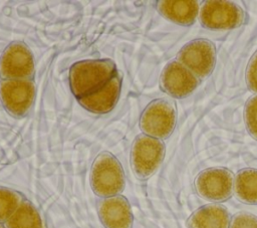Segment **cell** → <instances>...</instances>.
I'll use <instances>...</instances> for the list:
<instances>
[{
    "mask_svg": "<svg viewBox=\"0 0 257 228\" xmlns=\"http://www.w3.org/2000/svg\"><path fill=\"white\" fill-rule=\"evenodd\" d=\"M117 72L110 59H88L75 62L69 69V85L79 99L105 85Z\"/></svg>",
    "mask_w": 257,
    "mask_h": 228,
    "instance_id": "obj_1",
    "label": "cell"
},
{
    "mask_svg": "<svg viewBox=\"0 0 257 228\" xmlns=\"http://www.w3.org/2000/svg\"><path fill=\"white\" fill-rule=\"evenodd\" d=\"M245 79L247 87L252 92L257 93V50L252 55L247 64Z\"/></svg>",
    "mask_w": 257,
    "mask_h": 228,
    "instance_id": "obj_20",
    "label": "cell"
},
{
    "mask_svg": "<svg viewBox=\"0 0 257 228\" xmlns=\"http://www.w3.org/2000/svg\"><path fill=\"white\" fill-rule=\"evenodd\" d=\"M35 71L34 57L21 41L10 43L0 57V77L6 79H32Z\"/></svg>",
    "mask_w": 257,
    "mask_h": 228,
    "instance_id": "obj_7",
    "label": "cell"
},
{
    "mask_svg": "<svg viewBox=\"0 0 257 228\" xmlns=\"http://www.w3.org/2000/svg\"><path fill=\"white\" fill-rule=\"evenodd\" d=\"M120 89L121 76L116 72L105 85L77 100L90 112L106 113L115 106L120 95Z\"/></svg>",
    "mask_w": 257,
    "mask_h": 228,
    "instance_id": "obj_12",
    "label": "cell"
},
{
    "mask_svg": "<svg viewBox=\"0 0 257 228\" xmlns=\"http://www.w3.org/2000/svg\"><path fill=\"white\" fill-rule=\"evenodd\" d=\"M200 79L178 60L170 61L160 75L163 91L175 98L189 96L199 85Z\"/></svg>",
    "mask_w": 257,
    "mask_h": 228,
    "instance_id": "obj_10",
    "label": "cell"
},
{
    "mask_svg": "<svg viewBox=\"0 0 257 228\" xmlns=\"http://www.w3.org/2000/svg\"><path fill=\"white\" fill-rule=\"evenodd\" d=\"M24 200L19 192L0 187V223H5Z\"/></svg>",
    "mask_w": 257,
    "mask_h": 228,
    "instance_id": "obj_17",
    "label": "cell"
},
{
    "mask_svg": "<svg viewBox=\"0 0 257 228\" xmlns=\"http://www.w3.org/2000/svg\"><path fill=\"white\" fill-rule=\"evenodd\" d=\"M195 188L202 198L212 202H223L233 194L234 176L225 168H209L197 176Z\"/></svg>",
    "mask_w": 257,
    "mask_h": 228,
    "instance_id": "obj_9",
    "label": "cell"
},
{
    "mask_svg": "<svg viewBox=\"0 0 257 228\" xmlns=\"http://www.w3.org/2000/svg\"><path fill=\"white\" fill-rule=\"evenodd\" d=\"M177 60L193 72L199 79H204L212 73L215 67V44L204 38L189 41L180 49Z\"/></svg>",
    "mask_w": 257,
    "mask_h": 228,
    "instance_id": "obj_6",
    "label": "cell"
},
{
    "mask_svg": "<svg viewBox=\"0 0 257 228\" xmlns=\"http://www.w3.org/2000/svg\"><path fill=\"white\" fill-rule=\"evenodd\" d=\"M97 211L105 228H133L132 208L127 199L121 195L102 198L98 202Z\"/></svg>",
    "mask_w": 257,
    "mask_h": 228,
    "instance_id": "obj_11",
    "label": "cell"
},
{
    "mask_svg": "<svg viewBox=\"0 0 257 228\" xmlns=\"http://www.w3.org/2000/svg\"><path fill=\"white\" fill-rule=\"evenodd\" d=\"M177 121V111L174 102L165 98L151 101L140 118V129L152 138L164 140L171 136Z\"/></svg>",
    "mask_w": 257,
    "mask_h": 228,
    "instance_id": "obj_3",
    "label": "cell"
},
{
    "mask_svg": "<svg viewBox=\"0 0 257 228\" xmlns=\"http://www.w3.org/2000/svg\"><path fill=\"white\" fill-rule=\"evenodd\" d=\"M0 228H6V227H4V226H3V225L0 223Z\"/></svg>",
    "mask_w": 257,
    "mask_h": 228,
    "instance_id": "obj_21",
    "label": "cell"
},
{
    "mask_svg": "<svg viewBox=\"0 0 257 228\" xmlns=\"http://www.w3.org/2000/svg\"><path fill=\"white\" fill-rule=\"evenodd\" d=\"M157 9L168 20L183 26L194 24L199 14L198 2L193 0L158 1Z\"/></svg>",
    "mask_w": 257,
    "mask_h": 228,
    "instance_id": "obj_13",
    "label": "cell"
},
{
    "mask_svg": "<svg viewBox=\"0 0 257 228\" xmlns=\"http://www.w3.org/2000/svg\"><path fill=\"white\" fill-rule=\"evenodd\" d=\"M36 94L32 79H6L0 81V99L5 109L16 118L30 110Z\"/></svg>",
    "mask_w": 257,
    "mask_h": 228,
    "instance_id": "obj_8",
    "label": "cell"
},
{
    "mask_svg": "<svg viewBox=\"0 0 257 228\" xmlns=\"http://www.w3.org/2000/svg\"><path fill=\"white\" fill-rule=\"evenodd\" d=\"M164 157L165 145L161 140L140 135L132 146L131 166L139 179L146 180L159 169Z\"/></svg>",
    "mask_w": 257,
    "mask_h": 228,
    "instance_id": "obj_4",
    "label": "cell"
},
{
    "mask_svg": "<svg viewBox=\"0 0 257 228\" xmlns=\"http://www.w3.org/2000/svg\"><path fill=\"white\" fill-rule=\"evenodd\" d=\"M234 193L238 200L250 205H257V169L246 168L234 178Z\"/></svg>",
    "mask_w": 257,
    "mask_h": 228,
    "instance_id": "obj_16",
    "label": "cell"
},
{
    "mask_svg": "<svg viewBox=\"0 0 257 228\" xmlns=\"http://www.w3.org/2000/svg\"><path fill=\"white\" fill-rule=\"evenodd\" d=\"M245 12L230 1H206L199 13L200 24L210 30H229L241 26Z\"/></svg>",
    "mask_w": 257,
    "mask_h": 228,
    "instance_id": "obj_5",
    "label": "cell"
},
{
    "mask_svg": "<svg viewBox=\"0 0 257 228\" xmlns=\"http://www.w3.org/2000/svg\"><path fill=\"white\" fill-rule=\"evenodd\" d=\"M4 224L6 228H47L40 212L27 200L21 203Z\"/></svg>",
    "mask_w": 257,
    "mask_h": 228,
    "instance_id": "obj_15",
    "label": "cell"
},
{
    "mask_svg": "<svg viewBox=\"0 0 257 228\" xmlns=\"http://www.w3.org/2000/svg\"><path fill=\"white\" fill-rule=\"evenodd\" d=\"M90 186L100 198L116 196L123 191L124 173L119 161L112 154L102 152L95 158L90 171Z\"/></svg>",
    "mask_w": 257,
    "mask_h": 228,
    "instance_id": "obj_2",
    "label": "cell"
},
{
    "mask_svg": "<svg viewBox=\"0 0 257 228\" xmlns=\"http://www.w3.org/2000/svg\"><path fill=\"white\" fill-rule=\"evenodd\" d=\"M244 121L247 132L257 140V94L251 96L245 103Z\"/></svg>",
    "mask_w": 257,
    "mask_h": 228,
    "instance_id": "obj_18",
    "label": "cell"
},
{
    "mask_svg": "<svg viewBox=\"0 0 257 228\" xmlns=\"http://www.w3.org/2000/svg\"><path fill=\"white\" fill-rule=\"evenodd\" d=\"M229 228H257V217L248 212H239L231 218Z\"/></svg>",
    "mask_w": 257,
    "mask_h": 228,
    "instance_id": "obj_19",
    "label": "cell"
},
{
    "mask_svg": "<svg viewBox=\"0 0 257 228\" xmlns=\"http://www.w3.org/2000/svg\"><path fill=\"white\" fill-rule=\"evenodd\" d=\"M231 217L219 204H209L197 209L187 220L188 228H229Z\"/></svg>",
    "mask_w": 257,
    "mask_h": 228,
    "instance_id": "obj_14",
    "label": "cell"
}]
</instances>
